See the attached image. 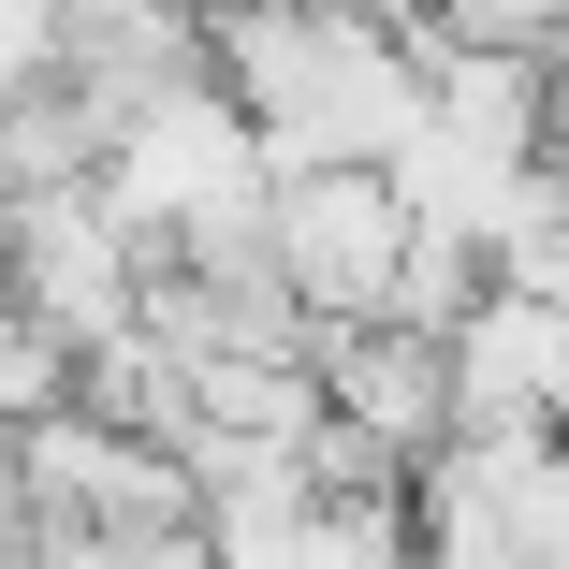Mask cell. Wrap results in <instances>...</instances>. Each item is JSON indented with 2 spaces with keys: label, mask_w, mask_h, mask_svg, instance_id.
<instances>
[{
  "label": "cell",
  "mask_w": 569,
  "mask_h": 569,
  "mask_svg": "<svg viewBox=\"0 0 569 569\" xmlns=\"http://www.w3.org/2000/svg\"><path fill=\"white\" fill-rule=\"evenodd\" d=\"M204 73L263 132V176L278 161H395L409 102H423L409 44L351 0H204Z\"/></svg>",
  "instance_id": "obj_1"
},
{
  "label": "cell",
  "mask_w": 569,
  "mask_h": 569,
  "mask_svg": "<svg viewBox=\"0 0 569 569\" xmlns=\"http://www.w3.org/2000/svg\"><path fill=\"white\" fill-rule=\"evenodd\" d=\"M438 366H452V438H555V409H569V321H555V292L482 278L438 321Z\"/></svg>",
  "instance_id": "obj_3"
},
{
  "label": "cell",
  "mask_w": 569,
  "mask_h": 569,
  "mask_svg": "<svg viewBox=\"0 0 569 569\" xmlns=\"http://www.w3.org/2000/svg\"><path fill=\"white\" fill-rule=\"evenodd\" d=\"M395 249H409V204L380 161H278L263 176V263L307 321H366Z\"/></svg>",
  "instance_id": "obj_2"
},
{
  "label": "cell",
  "mask_w": 569,
  "mask_h": 569,
  "mask_svg": "<svg viewBox=\"0 0 569 569\" xmlns=\"http://www.w3.org/2000/svg\"><path fill=\"white\" fill-rule=\"evenodd\" d=\"M321 409L366 423L395 468H423V452L452 438V366H438V336H409V321H336L321 336Z\"/></svg>",
  "instance_id": "obj_4"
}]
</instances>
